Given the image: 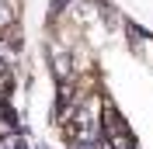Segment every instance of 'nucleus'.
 <instances>
[{
	"mask_svg": "<svg viewBox=\"0 0 153 149\" xmlns=\"http://www.w3.org/2000/svg\"><path fill=\"white\" fill-rule=\"evenodd\" d=\"M132 42H136V49H146L143 56H146V63L153 66V38H150V35H143V31H132Z\"/></svg>",
	"mask_w": 153,
	"mask_h": 149,
	"instance_id": "obj_2",
	"label": "nucleus"
},
{
	"mask_svg": "<svg viewBox=\"0 0 153 149\" xmlns=\"http://www.w3.org/2000/svg\"><path fill=\"white\" fill-rule=\"evenodd\" d=\"M52 69H56V80H70L73 76V66H70V52L63 45H52Z\"/></svg>",
	"mask_w": 153,
	"mask_h": 149,
	"instance_id": "obj_1",
	"label": "nucleus"
}]
</instances>
